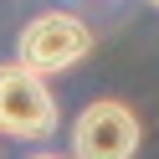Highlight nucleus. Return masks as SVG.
<instances>
[{
  "label": "nucleus",
  "mask_w": 159,
  "mask_h": 159,
  "mask_svg": "<svg viewBox=\"0 0 159 159\" xmlns=\"http://www.w3.org/2000/svg\"><path fill=\"white\" fill-rule=\"evenodd\" d=\"M139 139H144V128H139L134 108L113 103V98H98L72 123V159H134Z\"/></svg>",
  "instance_id": "nucleus-3"
},
{
  "label": "nucleus",
  "mask_w": 159,
  "mask_h": 159,
  "mask_svg": "<svg viewBox=\"0 0 159 159\" xmlns=\"http://www.w3.org/2000/svg\"><path fill=\"white\" fill-rule=\"evenodd\" d=\"M36 159H57V154H36Z\"/></svg>",
  "instance_id": "nucleus-4"
},
{
  "label": "nucleus",
  "mask_w": 159,
  "mask_h": 159,
  "mask_svg": "<svg viewBox=\"0 0 159 159\" xmlns=\"http://www.w3.org/2000/svg\"><path fill=\"white\" fill-rule=\"evenodd\" d=\"M52 128H57V98L46 77L31 72L26 62H5L0 67V134L46 139Z\"/></svg>",
  "instance_id": "nucleus-2"
},
{
  "label": "nucleus",
  "mask_w": 159,
  "mask_h": 159,
  "mask_svg": "<svg viewBox=\"0 0 159 159\" xmlns=\"http://www.w3.org/2000/svg\"><path fill=\"white\" fill-rule=\"evenodd\" d=\"M87 52H93V31H87V21H77V16H67V11L36 16V21H26V31L16 36V62H26L41 77L77 67Z\"/></svg>",
  "instance_id": "nucleus-1"
},
{
  "label": "nucleus",
  "mask_w": 159,
  "mask_h": 159,
  "mask_svg": "<svg viewBox=\"0 0 159 159\" xmlns=\"http://www.w3.org/2000/svg\"><path fill=\"white\" fill-rule=\"evenodd\" d=\"M149 5H154V11H159V0H149Z\"/></svg>",
  "instance_id": "nucleus-5"
}]
</instances>
